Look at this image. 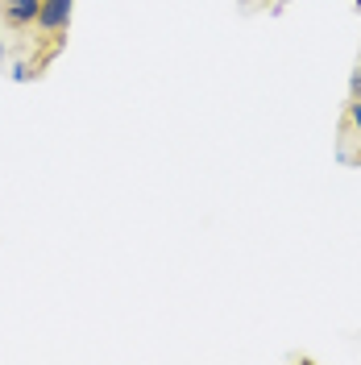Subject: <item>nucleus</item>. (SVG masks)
I'll use <instances>...</instances> for the list:
<instances>
[{"mask_svg":"<svg viewBox=\"0 0 361 365\" xmlns=\"http://www.w3.org/2000/svg\"><path fill=\"white\" fill-rule=\"evenodd\" d=\"M4 63H9V42L0 38V67H4Z\"/></svg>","mask_w":361,"mask_h":365,"instance_id":"nucleus-6","label":"nucleus"},{"mask_svg":"<svg viewBox=\"0 0 361 365\" xmlns=\"http://www.w3.org/2000/svg\"><path fill=\"white\" fill-rule=\"evenodd\" d=\"M349 125H353V133L361 137V100H349Z\"/></svg>","mask_w":361,"mask_h":365,"instance_id":"nucleus-4","label":"nucleus"},{"mask_svg":"<svg viewBox=\"0 0 361 365\" xmlns=\"http://www.w3.org/2000/svg\"><path fill=\"white\" fill-rule=\"evenodd\" d=\"M71 17H75V0H42L34 29H38L42 38H63L71 29Z\"/></svg>","mask_w":361,"mask_h":365,"instance_id":"nucleus-1","label":"nucleus"},{"mask_svg":"<svg viewBox=\"0 0 361 365\" xmlns=\"http://www.w3.org/2000/svg\"><path fill=\"white\" fill-rule=\"evenodd\" d=\"M38 9H42V0H0V21L9 29H29L38 21Z\"/></svg>","mask_w":361,"mask_h":365,"instance_id":"nucleus-2","label":"nucleus"},{"mask_svg":"<svg viewBox=\"0 0 361 365\" xmlns=\"http://www.w3.org/2000/svg\"><path fill=\"white\" fill-rule=\"evenodd\" d=\"M349 100H361V67L349 75Z\"/></svg>","mask_w":361,"mask_h":365,"instance_id":"nucleus-5","label":"nucleus"},{"mask_svg":"<svg viewBox=\"0 0 361 365\" xmlns=\"http://www.w3.org/2000/svg\"><path fill=\"white\" fill-rule=\"evenodd\" d=\"M34 75H38V71L29 67V63H25V58H17V63H13V67H9V79H13V83H29V79H34Z\"/></svg>","mask_w":361,"mask_h":365,"instance_id":"nucleus-3","label":"nucleus"},{"mask_svg":"<svg viewBox=\"0 0 361 365\" xmlns=\"http://www.w3.org/2000/svg\"><path fill=\"white\" fill-rule=\"evenodd\" d=\"M353 4H357V13H361V0H353Z\"/></svg>","mask_w":361,"mask_h":365,"instance_id":"nucleus-7","label":"nucleus"}]
</instances>
